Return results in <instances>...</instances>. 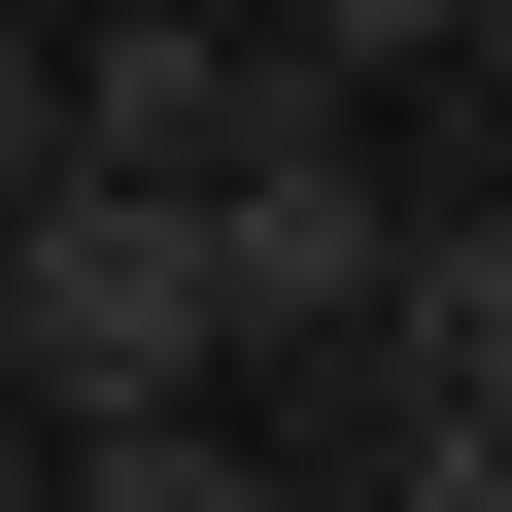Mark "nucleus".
I'll return each mask as SVG.
<instances>
[{
  "label": "nucleus",
  "mask_w": 512,
  "mask_h": 512,
  "mask_svg": "<svg viewBox=\"0 0 512 512\" xmlns=\"http://www.w3.org/2000/svg\"><path fill=\"white\" fill-rule=\"evenodd\" d=\"M0 376H35V410L239 376V342H205V205H171V171H35V205H0Z\"/></svg>",
  "instance_id": "f257e3e1"
},
{
  "label": "nucleus",
  "mask_w": 512,
  "mask_h": 512,
  "mask_svg": "<svg viewBox=\"0 0 512 512\" xmlns=\"http://www.w3.org/2000/svg\"><path fill=\"white\" fill-rule=\"evenodd\" d=\"M171 205H205V342H239V376H308V342L376 308V239H410V171H376V103H342V69L239 137V171H171Z\"/></svg>",
  "instance_id": "f03ea898"
},
{
  "label": "nucleus",
  "mask_w": 512,
  "mask_h": 512,
  "mask_svg": "<svg viewBox=\"0 0 512 512\" xmlns=\"http://www.w3.org/2000/svg\"><path fill=\"white\" fill-rule=\"evenodd\" d=\"M274 103H308L274 0H69V171H239Z\"/></svg>",
  "instance_id": "7ed1b4c3"
},
{
  "label": "nucleus",
  "mask_w": 512,
  "mask_h": 512,
  "mask_svg": "<svg viewBox=\"0 0 512 512\" xmlns=\"http://www.w3.org/2000/svg\"><path fill=\"white\" fill-rule=\"evenodd\" d=\"M69 171V0H0V205Z\"/></svg>",
  "instance_id": "20e7f679"
},
{
  "label": "nucleus",
  "mask_w": 512,
  "mask_h": 512,
  "mask_svg": "<svg viewBox=\"0 0 512 512\" xmlns=\"http://www.w3.org/2000/svg\"><path fill=\"white\" fill-rule=\"evenodd\" d=\"M0 512H69V410H35V376H0Z\"/></svg>",
  "instance_id": "39448f33"
},
{
  "label": "nucleus",
  "mask_w": 512,
  "mask_h": 512,
  "mask_svg": "<svg viewBox=\"0 0 512 512\" xmlns=\"http://www.w3.org/2000/svg\"><path fill=\"white\" fill-rule=\"evenodd\" d=\"M444 103H478V137H512V0H444Z\"/></svg>",
  "instance_id": "423d86ee"
}]
</instances>
